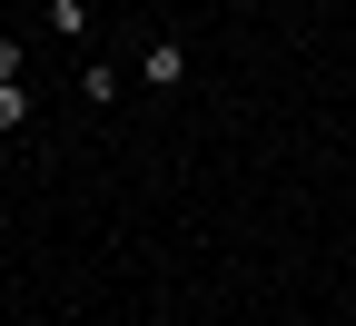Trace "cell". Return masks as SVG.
Masks as SVG:
<instances>
[{
  "label": "cell",
  "instance_id": "cell-5",
  "mask_svg": "<svg viewBox=\"0 0 356 326\" xmlns=\"http://www.w3.org/2000/svg\"><path fill=\"white\" fill-rule=\"evenodd\" d=\"M30 10H40V20H60V10H70V0H30Z\"/></svg>",
  "mask_w": 356,
  "mask_h": 326
},
{
  "label": "cell",
  "instance_id": "cell-6",
  "mask_svg": "<svg viewBox=\"0 0 356 326\" xmlns=\"http://www.w3.org/2000/svg\"><path fill=\"white\" fill-rule=\"evenodd\" d=\"M218 10H238V0H218Z\"/></svg>",
  "mask_w": 356,
  "mask_h": 326
},
{
  "label": "cell",
  "instance_id": "cell-3",
  "mask_svg": "<svg viewBox=\"0 0 356 326\" xmlns=\"http://www.w3.org/2000/svg\"><path fill=\"white\" fill-rule=\"evenodd\" d=\"M20 129H30V89L10 79V89H0V138H20Z\"/></svg>",
  "mask_w": 356,
  "mask_h": 326
},
{
  "label": "cell",
  "instance_id": "cell-4",
  "mask_svg": "<svg viewBox=\"0 0 356 326\" xmlns=\"http://www.w3.org/2000/svg\"><path fill=\"white\" fill-rule=\"evenodd\" d=\"M20 70H30V50H20V40H0V89H10Z\"/></svg>",
  "mask_w": 356,
  "mask_h": 326
},
{
  "label": "cell",
  "instance_id": "cell-1",
  "mask_svg": "<svg viewBox=\"0 0 356 326\" xmlns=\"http://www.w3.org/2000/svg\"><path fill=\"white\" fill-rule=\"evenodd\" d=\"M139 89H149V99L188 89V40H149V50H139Z\"/></svg>",
  "mask_w": 356,
  "mask_h": 326
},
{
  "label": "cell",
  "instance_id": "cell-2",
  "mask_svg": "<svg viewBox=\"0 0 356 326\" xmlns=\"http://www.w3.org/2000/svg\"><path fill=\"white\" fill-rule=\"evenodd\" d=\"M79 99H89V109H119V99H129V70H119V60H79Z\"/></svg>",
  "mask_w": 356,
  "mask_h": 326
}]
</instances>
